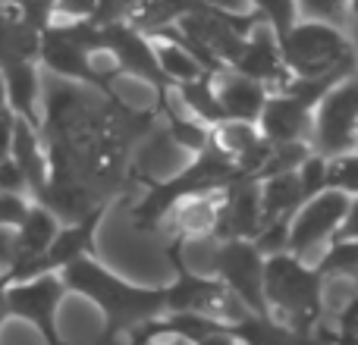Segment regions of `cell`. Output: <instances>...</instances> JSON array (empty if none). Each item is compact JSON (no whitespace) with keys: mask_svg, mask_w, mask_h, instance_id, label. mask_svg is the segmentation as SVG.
<instances>
[{"mask_svg":"<svg viewBox=\"0 0 358 345\" xmlns=\"http://www.w3.org/2000/svg\"><path fill=\"white\" fill-rule=\"evenodd\" d=\"M25 6H29L31 13H35L38 19H41L44 25H54V16H57V0H25Z\"/></svg>","mask_w":358,"mask_h":345,"instance_id":"cell-39","label":"cell"},{"mask_svg":"<svg viewBox=\"0 0 358 345\" xmlns=\"http://www.w3.org/2000/svg\"><path fill=\"white\" fill-rule=\"evenodd\" d=\"M248 3H252V13L261 16V22L277 31L280 41L302 22V16H299V0H248Z\"/></svg>","mask_w":358,"mask_h":345,"instance_id":"cell-27","label":"cell"},{"mask_svg":"<svg viewBox=\"0 0 358 345\" xmlns=\"http://www.w3.org/2000/svg\"><path fill=\"white\" fill-rule=\"evenodd\" d=\"M6 75V94L16 117L31 123L35 129L44 126V66L38 60L31 63H13L3 66Z\"/></svg>","mask_w":358,"mask_h":345,"instance_id":"cell-18","label":"cell"},{"mask_svg":"<svg viewBox=\"0 0 358 345\" xmlns=\"http://www.w3.org/2000/svg\"><path fill=\"white\" fill-rule=\"evenodd\" d=\"M198 3L210 6V10H220V13H233V16H248L252 13L248 0H198Z\"/></svg>","mask_w":358,"mask_h":345,"instance_id":"cell-38","label":"cell"},{"mask_svg":"<svg viewBox=\"0 0 358 345\" xmlns=\"http://www.w3.org/2000/svg\"><path fill=\"white\" fill-rule=\"evenodd\" d=\"M3 107H10V94H6V75H3V69H0V110Z\"/></svg>","mask_w":358,"mask_h":345,"instance_id":"cell-44","label":"cell"},{"mask_svg":"<svg viewBox=\"0 0 358 345\" xmlns=\"http://www.w3.org/2000/svg\"><path fill=\"white\" fill-rule=\"evenodd\" d=\"M101 41H104L107 54L113 57V63H117L120 75L145 82V85L155 91L157 110H161V117H164V113L170 110V91H176V88L161 69L155 38H148L132 22H120V25H101Z\"/></svg>","mask_w":358,"mask_h":345,"instance_id":"cell-6","label":"cell"},{"mask_svg":"<svg viewBox=\"0 0 358 345\" xmlns=\"http://www.w3.org/2000/svg\"><path fill=\"white\" fill-rule=\"evenodd\" d=\"M210 273L245 304L252 314H271L267 308V258L255 239H217L210 251Z\"/></svg>","mask_w":358,"mask_h":345,"instance_id":"cell-7","label":"cell"},{"mask_svg":"<svg viewBox=\"0 0 358 345\" xmlns=\"http://www.w3.org/2000/svg\"><path fill=\"white\" fill-rule=\"evenodd\" d=\"M148 345H189V342H182V339H155Z\"/></svg>","mask_w":358,"mask_h":345,"instance_id":"cell-45","label":"cell"},{"mask_svg":"<svg viewBox=\"0 0 358 345\" xmlns=\"http://www.w3.org/2000/svg\"><path fill=\"white\" fill-rule=\"evenodd\" d=\"M330 189L343 191L349 198H358V151H349V154L330 157Z\"/></svg>","mask_w":358,"mask_h":345,"instance_id":"cell-29","label":"cell"},{"mask_svg":"<svg viewBox=\"0 0 358 345\" xmlns=\"http://www.w3.org/2000/svg\"><path fill=\"white\" fill-rule=\"evenodd\" d=\"M31 204H35V198L29 195H0V226L19 229L29 216Z\"/></svg>","mask_w":358,"mask_h":345,"instance_id":"cell-32","label":"cell"},{"mask_svg":"<svg viewBox=\"0 0 358 345\" xmlns=\"http://www.w3.org/2000/svg\"><path fill=\"white\" fill-rule=\"evenodd\" d=\"M286 66L296 79H327V75H352L358 73V54L352 35L330 22L302 19L283 38Z\"/></svg>","mask_w":358,"mask_h":345,"instance_id":"cell-4","label":"cell"},{"mask_svg":"<svg viewBox=\"0 0 358 345\" xmlns=\"http://www.w3.org/2000/svg\"><path fill=\"white\" fill-rule=\"evenodd\" d=\"M261 226H264L261 182L258 179H239L223 191L217 239H255L261 233Z\"/></svg>","mask_w":358,"mask_h":345,"instance_id":"cell-15","label":"cell"},{"mask_svg":"<svg viewBox=\"0 0 358 345\" xmlns=\"http://www.w3.org/2000/svg\"><path fill=\"white\" fill-rule=\"evenodd\" d=\"M107 207H110V204H101V207H94L92 214L82 216V220L63 223L60 233H57V239H54V245H50V251H48L50 270L63 273L69 264H76V260L92 258L94 242H98V229H101V223H104Z\"/></svg>","mask_w":358,"mask_h":345,"instance_id":"cell-17","label":"cell"},{"mask_svg":"<svg viewBox=\"0 0 358 345\" xmlns=\"http://www.w3.org/2000/svg\"><path fill=\"white\" fill-rule=\"evenodd\" d=\"M352 0H299V16L311 22H330L346 29Z\"/></svg>","mask_w":358,"mask_h":345,"instance_id":"cell-28","label":"cell"},{"mask_svg":"<svg viewBox=\"0 0 358 345\" xmlns=\"http://www.w3.org/2000/svg\"><path fill=\"white\" fill-rule=\"evenodd\" d=\"M167 260L173 264V283H167V314H201L217 321H242L252 314L214 273L192 270L182 239H170Z\"/></svg>","mask_w":358,"mask_h":345,"instance_id":"cell-5","label":"cell"},{"mask_svg":"<svg viewBox=\"0 0 358 345\" xmlns=\"http://www.w3.org/2000/svg\"><path fill=\"white\" fill-rule=\"evenodd\" d=\"M327 339H358V289L349 295V302L340 308L336 317V333H327Z\"/></svg>","mask_w":358,"mask_h":345,"instance_id":"cell-33","label":"cell"},{"mask_svg":"<svg viewBox=\"0 0 358 345\" xmlns=\"http://www.w3.org/2000/svg\"><path fill=\"white\" fill-rule=\"evenodd\" d=\"M336 239H358V198H352V207H349V216L343 223L340 235Z\"/></svg>","mask_w":358,"mask_h":345,"instance_id":"cell-40","label":"cell"},{"mask_svg":"<svg viewBox=\"0 0 358 345\" xmlns=\"http://www.w3.org/2000/svg\"><path fill=\"white\" fill-rule=\"evenodd\" d=\"M66 295L69 286L63 273H41L25 283H10V314L29 323L44 345H66L60 336V304Z\"/></svg>","mask_w":358,"mask_h":345,"instance_id":"cell-9","label":"cell"},{"mask_svg":"<svg viewBox=\"0 0 358 345\" xmlns=\"http://www.w3.org/2000/svg\"><path fill=\"white\" fill-rule=\"evenodd\" d=\"M6 321H13V314H10V279L0 277V330L6 327Z\"/></svg>","mask_w":358,"mask_h":345,"instance_id":"cell-41","label":"cell"},{"mask_svg":"<svg viewBox=\"0 0 358 345\" xmlns=\"http://www.w3.org/2000/svg\"><path fill=\"white\" fill-rule=\"evenodd\" d=\"M349 25H352V44L358 54V0H352V6H349Z\"/></svg>","mask_w":358,"mask_h":345,"instance_id":"cell-43","label":"cell"},{"mask_svg":"<svg viewBox=\"0 0 358 345\" xmlns=\"http://www.w3.org/2000/svg\"><path fill=\"white\" fill-rule=\"evenodd\" d=\"M267 308L271 317L292 327L296 333L317 336L324 317V298H327V279L315 264L296 258V254H273L267 258Z\"/></svg>","mask_w":358,"mask_h":345,"instance_id":"cell-3","label":"cell"},{"mask_svg":"<svg viewBox=\"0 0 358 345\" xmlns=\"http://www.w3.org/2000/svg\"><path fill=\"white\" fill-rule=\"evenodd\" d=\"M142 0H98V10L88 22L94 25H120V22H136Z\"/></svg>","mask_w":358,"mask_h":345,"instance_id":"cell-31","label":"cell"},{"mask_svg":"<svg viewBox=\"0 0 358 345\" xmlns=\"http://www.w3.org/2000/svg\"><path fill=\"white\" fill-rule=\"evenodd\" d=\"M69 292L82 295L98 308L104 330L98 345H120L129 339L136 330L155 323L167 314V286H138L132 279L113 273L98 254L82 258L63 270Z\"/></svg>","mask_w":358,"mask_h":345,"instance_id":"cell-1","label":"cell"},{"mask_svg":"<svg viewBox=\"0 0 358 345\" xmlns=\"http://www.w3.org/2000/svg\"><path fill=\"white\" fill-rule=\"evenodd\" d=\"M0 195H29V179H25V172L19 170V163L13 161H3L0 163Z\"/></svg>","mask_w":358,"mask_h":345,"instance_id":"cell-34","label":"cell"},{"mask_svg":"<svg viewBox=\"0 0 358 345\" xmlns=\"http://www.w3.org/2000/svg\"><path fill=\"white\" fill-rule=\"evenodd\" d=\"M151 38V35H148ZM155 47H157V60H161V69L173 88L179 85H189V82H198V79H208L214 75L189 47H182L179 41H170V38H155Z\"/></svg>","mask_w":358,"mask_h":345,"instance_id":"cell-22","label":"cell"},{"mask_svg":"<svg viewBox=\"0 0 358 345\" xmlns=\"http://www.w3.org/2000/svg\"><path fill=\"white\" fill-rule=\"evenodd\" d=\"M227 333L242 345H330L327 333L305 336L292 327L280 323L271 314H245L242 321H229Z\"/></svg>","mask_w":358,"mask_h":345,"instance_id":"cell-19","label":"cell"},{"mask_svg":"<svg viewBox=\"0 0 358 345\" xmlns=\"http://www.w3.org/2000/svg\"><path fill=\"white\" fill-rule=\"evenodd\" d=\"M315 267L327 283H349L358 289V239H336Z\"/></svg>","mask_w":358,"mask_h":345,"instance_id":"cell-26","label":"cell"},{"mask_svg":"<svg viewBox=\"0 0 358 345\" xmlns=\"http://www.w3.org/2000/svg\"><path fill=\"white\" fill-rule=\"evenodd\" d=\"M349 207H352V198L334 189L305 201L299 207V214L292 216L289 254L308 260V264H317L321 254L336 242V235H340L343 223L349 216Z\"/></svg>","mask_w":358,"mask_h":345,"instance_id":"cell-8","label":"cell"},{"mask_svg":"<svg viewBox=\"0 0 358 345\" xmlns=\"http://www.w3.org/2000/svg\"><path fill=\"white\" fill-rule=\"evenodd\" d=\"M98 0H57V16L54 22H85L94 16Z\"/></svg>","mask_w":358,"mask_h":345,"instance_id":"cell-35","label":"cell"},{"mask_svg":"<svg viewBox=\"0 0 358 345\" xmlns=\"http://www.w3.org/2000/svg\"><path fill=\"white\" fill-rule=\"evenodd\" d=\"M261 132L271 145H292V142H308L315 132V107L305 104L299 94L292 91H273L267 101L264 113H261Z\"/></svg>","mask_w":358,"mask_h":345,"instance_id":"cell-14","label":"cell"},{"mask_svg":"<svg viewBox=\"0 0 358 345\" xmlns=\"http://www.w3.org/2000/svg\"><path fill=\"white\" fill-rule=\"evenodd\" d=\"M176 98H179V104H182V110L189 113V117L201 119V123L214 126V129L220 123H227V113H223L220 94H217V85H214V75L189 82V85H179Z\"/></svg>","mask_w":358,"mask_h":345,"instance_id":"cell-23","label":"cell"},{"mask_svg":"<svg viewBox=\"0 0 358 345\" xmlns=\"http://www.w3.org/2000/svg\"><path fill=\"white\" fill-rule=\"evenodd\" d=\"M16 258H19V235L13 226H0V277L16 267Z\"/></svg>","mask_w":358,"mask_h":345,"instance_id":"cell-36","label":"cell"},{"mask_svg":"<svg viewBox=\"0 0 358 345\" xmlns=\"http://www.w3.org/2000/svg\"><path fill=\"white\" fill-rule=\"evenodd\" d=\"M355 151H358V148H355Z\"/></svg>","mask_w":358,"mask_h":345,"instance_id":"cell-46","label":"cell"},{"mask_svg":"<svg viewBox=\"0 0 358 345\" xmlns=\"http://www.w3.org/2000/svg\"><path fill=\"white\" fill-rule=\"evenodd\" d=\"M198 6H201L198 0H142V10L132 25L142 29L145 35H157L164 29H173L179 19L195 13Z\"/></svg>","mask_w":358,"mask_h":345,"instance_id":"cell-25","label":"cell"},{"mask_svg":"<svg viewBox=\"0 0 358 345\" xmlns=\"http://www.w3.org/2000/svg\"><path fill=\"white\" fill-rule=\"evenodd\" d=\"M16 113L13 107H3L0 110V163L13 157V138H16Z\"/></svg>","mask_w":358,"mask_h":345,"instance_id":"cell-37","label":"cell"},{"mask_svg":"<svg viewBox=\"0 0 358 345\" xmlns=\"http://www.w3.org/2000/svg\"><path fill=\"white\" fill-rule=\"evenodd\" d=\"M305 204V191L299 182V170L277 172V176L261 179V207H264V226L273 220L296 216L299 207ZM261 226V229H264Z\"/></svg>","mask_w":358,"mask_h":345,"instance_id":"cell-21","label":"cell"},{"mask_svg":"<svg viewBox=\"0 0 358 345\" xmlns=\"http://www.w3.org/2000/svg\"><path fill=\"white\" fill-rule=\"evenodd\" d=\"M315 154L340 157L358 148V73L343 79L315 110Z\"/></svg>","mask_w":358,"mask_h":345,"instance_id":"cell-10","label":"cell"},{"mask_svg":"<svg viewBox=\"0 0 358 345\" xmlns=\"http://www.w3.org/2000/svg\"><path fill=\"white\" fill-rule=\"evenodd\" d=\"M229 69L261 82V85H267L271 91H280L283 85L292 82V73L283 57V44H280L277 31L264 22L245 38V44H242V50L236 54V60L229 63Z\"/></svg>","mask_w":358,"mask_h":345,"instance_id":"cell-12","label":"cell"},{"mask_svg":"<svg viewBox=\"0 0 358 345\" xmlns=\"http://www.w3.org/2000/svg\"><path fill=\"white\" fill-rule=\"evenodd\" d=\"M242 170L227 151H220L217 145H210L204 154L189 157V163H182L173 176L148 182V189L142 191V198L132 207V223L142 233H155L170 220V214L176 210V204L189 201L198 195H217L227 191L233 182H239Z\"/></svg>","mask_w":358,"mask_h":345,"instance_id":"cell-2","label":"cell"},{"mask_svg":"<svg viewBox=\"0 0 358 345\" xmlns=\"http://www.w3.org/2000/svg\"><path fill=\"white\" fill-rule=\"evenodd\" d=\"M164 119H167V138L176 145V148H182L189 157L204 154V151L214 145V126L189 117L185 110L179 113V110L170 107V110L164 113Z\"/></svg>","mask_w":358,"mask_h":345,"instance_id":"cell-24","label":"cell"},{"mask_svg":"<svg viewBox=\"0 0 358 345\" xmlns=\"http://www.w3.org/2000/svg\"><path fill=\"white\" fill-rule=\"evenodd\" d=\"M38 63H41L50 75H57V79H63V82H73V85L92 88V91H101V94H117L110 82L101 75L98 63H94V54L85 44L76 41L60 22H54L44 31Z\"/></svg>","mask_w":358,"mask_h":345,"instance_id":"cell-11","label":"cell"},{"mask_svg":"<svg viewBox=\"0 0 358 345\" xmlns=\"http://www.w3.org/2000/svg\"><path fill=\"white\" fill-rule=\"evenodd\" d=\"M214 85H217V94H220L227 119H236V123H261V113H264L267 101L273 94L271 88L236 73L229 66L214 75Z\"/></svg>","mask_w":358,"mask_h":345,"instance_id":"cell-16","label":"cell"},{"mask_svg":"<svg viewBox=\"0 0 358 345\" xmlns=\"http://www.w3.org/2000/svg\"><path fill=\"white\" fill-rule=\"evenodd\" d=\"M299 182H302V191H305V201L317 198L321 191L330 189V157L324 154H311L308 161L299 167Z\"/></svg>","mask_w":358,"mask_h":345,"instance_id":"cell-30","label":"cell"},{"mask_svg":"<svg viewBox=\"0 0 358 345\" xmlns=\"http://www.w3.org/2000/svg\"><path fill=\"white\" fill-rule=\"evenodd\" d=\"M198 345H242V342H236L233 336L227 333V323H223V330H220V333H217V336H208V339H201Z\"/></svg>","mask_w":358,"mask_h":345,"instance_id":"cell-42","label":"cell"},{"mask_svg":"<svg viewBox=\"0 0 358 345\" xmlns=\"http://www.w3.org/2000/svg\"><path fill=\"white\" fill-rule=\"evenodd\" d=\"M220 207H223V191H217V195H198V198H189V201L176 204V210L170 214L173 239H182V242L217 239Z\"/></svg>","mask_w":358,"mask_h":345,"instance_id":"cell-20","label":"cell"},{"mask_svg":"<svg viewBox=\"0 0 358 345\" xmlns=\"http://www.w3.org/2000/svg\"><path fill=\"white\" fill-rule=\"evenodd\" d=\"M48 25L25 6V0H0V69L41 57Z\"/></svg>","mask_w":358,"mask_h":345,"instance_id":"cell-13","label":"cell"}]
</instances>
